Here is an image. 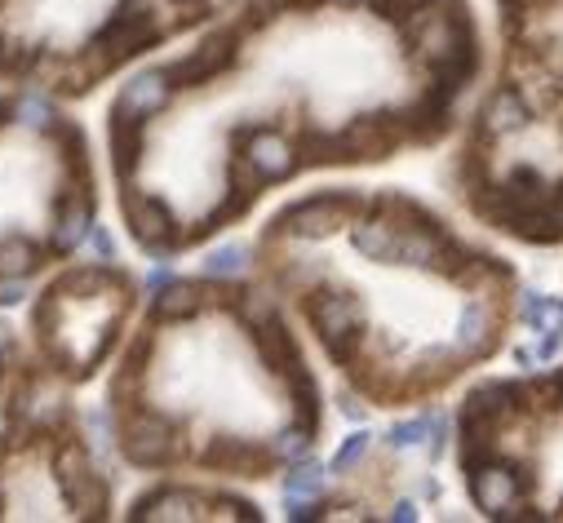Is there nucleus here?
Returning <instances> with one entry per match:
<instances>
[{
  "mask_svg": "<svg viewBox=\"0 0 563 523\" xmlns=\"http://www.w3.org/2000/svg\"><path fill=\"white\" fill-rule=\"evenodd\" d=\"M311 324L320 333V342L329 346L333 360H351L355 346H360L364 306L351 293H320L311 302Z\"/></svg>",
  "mask_w": 563,
  "mask_h": 523,
  "instance_id": "obj_1",
  "label": "nucleus"
},
{
  "mask_svg": "<svg viewBox=\"0 0 563 523\" xmlns=\"http://www.w3.org/2000/svg\"><path fill=\"white\" fill-rule=\"evenodd\" d=\"M470 497H475V506L484 510V515L506 519L510 510L519 506V497H524V484H519V475L510 466L484 461V466L470 470Z\"/></svg>",
  "mask_w": 563,
  "mask_h": 523,
  "instance_id": "obj_2",
  "label": "nucleus"
},
{
  "mask_svg": "<svg viewBox=\"0 0 563 523\" xmlns=\"http://www.w3.org/2000/svg\"><path fill=\"white\" fill-rule=\"evenodd\" d=\"M125 453L133 466H165V461H173L178 448H173L169 422H160V417H151V413H138L125 426Z\"/></svg>",
  "mask_w": 563,
  "mask_h": 523,
  "instance_id": "obj_3",
  "label": "nucleus"
},
{
  "mask_svg": "<svg viewBox=\"0 0 563 523\" xmlns=\"http://www.w3.org/2000/svg\"><path fill=\"white\" fill-rule=\"evenodd\" d=\"M351 196H315V200H302L293 204L289 213L280 218V227L289 235H329L333 227H342L346 222V209H351Z\"/></svg>",
  "mask_w": 563,
  "mask_h": 523,
  "instance_id": "obj_4",
  "label": "nucleus"
},
{
  "mask_svg": "<svg viewBox=\"0 0 563 523\" xmlns=\"http://www.w3.org/2000/svg\"><path fill=\"white\" fill-rule=\"evenodd\" d=\"M244 156L258 164V173H262L266 182H280V178H289V173L298 169L293 147L275 129H253L249 138H244Z\"/></svg>",
  "mask_w": 563,
  "mask_h": 523,
  "instance_id": "obj_5",
  "label": "nucleus"
},
{
  "mask_svg": "<svg viewBox=\"0 0 563 523\" xmlns=\"http://www.w3.org/2000/svg\"><path fill=\"white\" fill-rule=\"evenodd\" d=\"M169 85H173V80L165 76V71H142V76H133L129 85H125V94H120V102H116V111L125 120L151 116V111H160L173 98Z\"/></svg>",
  "mask_w": 563,
  "mask_h": 523,
  "instance_id": "obj_6",
  "label": "nucleus"
},
{
  "mask_svg": "<svg viewBox=\"0 0 563 523\" xmlns=\"http://www.w3.org/2000/svg\"><path fill=\"white\" fill-rule=\"evenodd\" d=\"M125 218H129V227L133 235H138V244L142 249H151V253H160L165 249V240H169V209L160 200H147V196H125Z\"/></svg>",
  "mask_w": 563,
  "mask_h": 523,
  "instance_id": "obj_7",
  "label": "nucleus"
},
{
  "mask_svg": "<svg viewBox=\"0 0 563 523\" xmlns=\"http://www.w3.org/2000/svg\"><path fill=\"white\" fill-rule=\"evenodd\" d=\"M227 63H231V36H213V40H204L191 58L173 63L165 76L173 80V85H200V80H209L213 71H222Z\"/></svg>",
  "mask_w": 563,
  "mask_h": 523,
  "instance_id": "obj_8",
  "label": "nucleus"
},
{
  "mask_svg": "<svg viewBox=\"0 0 563 523\" xmlns=\"http://www.w3.org/2000/svg\"><path fill=\"white\" fill-rule=\"evenodd\" d=\"M488 346H493V315H488L484 302H470L462 311V320H457V333H453V351L457 355H484Z\"/></svg>",
  "mask_w": 563,
  "mask_h": 523,
  "instance_id": "obj_9",
  "label": "nucleus"
},
{
  "mask_svg": "<svg viewBox=\"0 0 563 523\" xmlns=\"http://www.w3.org/2000/svg\"><path fill=\"white\" fill-rule=\"evenodd\" d=\"M399 235H404V227H395V222L368 218L355 227V249L373 262H399Z\"/></svg>",
  "mask_w": 563,
  "mask_h": 523,
  "instance_id": "obj_10",
  "label": "nucleus"
},
{
  "mask_svg": "<svg viewBox=\"0 0 563 523\" xmlns=\"http://www.w3.org/2000/svg\"><path fill=\"white\" fill-rule=\"evenodd\" d=\"M528 125V102L519 98V89H497L484 107V129L488 133H519Z\"/></svg>",
  "mask_w": 563,
  "mask_h": 523,
  "instance_id": "obj_11",
  "label": "nucleus"
},
{
  "mask_svg": "<svg viewBox=\"0 0 563 523\" xmlns=\"http://www.w3.org/2000/svg\"><path fill=\"white\" fill-rule=\"evenodd\" d=\"M89 227H94V209H89V200H67L63 213H58L54 222V253H71L80 240H89Z\"/></svg>",
  "mask_w": 563,
  "mask_h": 523,
  "instance_id": "obj_12",
  "label": "nucleus"
},
{
  "mask_svg": "<svg viewBox=\"0 0 563 523\" xmlns=\"http://www.w3.org/2000/svg\"><path fill=\"white\" fill-rule=\"evenodd\" d=\"M519 315H524V324H532L537 333H563V302H555V297H546V293H524Z\"/></svg>",
  "mask_w": 563,
  "mask_h": 523,
  "instance_id": "obj_13",
  "label": "nucleus"
},
{
  "mask_svg": "<svg viewBox=\"0 0 563 523\" xmlns=\"http://www.w3.org/2000/svg\"><path fill=\"white\" fill-rule=\"evenodd\" d=\"M191 506H196V501H191L187 492H151V497L138 501L133 519H187Z\"/></svg>",
  "mask_w": 563,
  "mask_h": 523,
  "instance_id": "obj_14",
  "label": "nucleus"
},
{
  "mask_svg": "<svg viewBox=\"0 0 563 523\" xmlns=\"http://www.w3.org/2000/svg\"><path fill=\"white\" fill-rule=\"evenodd\" d=\"M244 271H249V249L244 244H222V249H213L204 258V275L209 280H240Z\"/></svg>",
  "mask_w": 563,
  "mask_h": 523,
  "instance_id": "obj_15",
  "label": "nucleus"
},
{
  "mask_svg": "<svg viewBox=\"0 0 563 523\" xmlns=\"http://www.w3.org/2000/svg\"><path fill=\"white\" fill-rule=\"evenodd\" d=\"M324 492V470L315 461H298L284 475V501H315Z\"/></svg>",
  "mask_w": 563,
  "mask_h": 523,
  "instance_id": "obj_16",
  "label": "nucleus"
},
{
  "mask_svg": "<svg viewBox=\"0 0 563 523\" xmlns=\"http://www.w3.org/2000/svg\"><path fill=\"white\" fill-rule=\"evenodd\" d=\"M200 306V289L196 284H182L173 280L169 289L156 293V315H165V320H178V315H191Z\"/></svg>",
  "mask_w": 563,
  "mask_h": 523,
  "instance_id": "obj_17",
  "label": "nucleus"
},
{
  "mask_svg": "<svg viewBox=\"0 0 563 523\" xmlns=\"http://www.w3.org/2000/svg\"><path fill=\"white\" fill-rule=\"evenodd\" d=\"M14 120L27 129H49L54 125V107H49L45 94H32V89H27V94L14 98Z\"/></svg>",
  "mask_w": 563,
  "mask_h": 523,
  "instance_id": "obj_18",
  "label": "nucleus"
},
{
  "mask_svg": "<svg viewBox=\"0 0 563 523\" xmlns=\"http://www.w3.org/2000/svg\"><path fill=\"white\" fill-rule=\"evenodd\" d=\"M36 271V253H32V244L27 240H5L0 244V275H14V280H23V275H32Z\"/></svg>",
  "mask_w": 563,
  "mask_h": 523,
  "instance_id": "obj_19",
  "label": "nucleus"
},
{
  "mask_svg": "<svg viewBox=\"0 0 563 523\" xmlns=\"http://www.w3.org/2000/svg\"><path fill=\"white\" fill-rule=\"evenodd\" d=\"M426 435H431V413L408 417V422H395L391 430H386V444H391V448H417Z\"/></svg>",
  "mask_w": 563,
  "mask_h": 523,
  "instance_id": "obj_20",
  "label": "nucleus"
},
{
  "mask_svg": "<svg viewBox=\"0 0 563 523\" xmlns=\"http://www.w3.org/2000/svg\"><path fill=\"white\" fill-rule=\"evenodd\" d=\"M306 453H311V426H306V430H284V435L275 439V457L302 461Z\"/></svg>",
  "mask_w": 563,
  "mask_h": 523,
  "instance_id": "obj_21",
  "label": "nucleus"
},
{
  "mask_svg": "<svg viewBox=\"0 0 563 523\" xmlns=\"http://www.w3.org/2000/svg\"><path fill=\"white\" fill-rule=\"evenodd\" d=\"M368 444H373V439H368L364 430H360V435H351L342 448H337L333 470H351V466H360V461H364V453H368Z\"/></svg>",
  "mask_w": 563,
  "mask_h": 523,
  "instance_id": "obj_22",
  "label": "nucleus"
},
{
  "mask_svg": "<svg viewBox=\"0 0 563 523\" xmlns=\"http://www.w3.org/2000/svg\"><path fill=\"white\" fill-rule=\"evenodd\" d=\"M244 320H253V324L275 320V302L266 293H249V297H244Z\"/></svg>",
  "mask_w": 563,
  "mask_h": 523,
  "instance_id": "obj_23",
  "label": "nucleus"
},
{
  "mask_svg": "<svg viewBox=\"0 0 563 523\" xmlns=\"http://www.w3.org/2000/svg\"><path fill=\"white\" fill-rule=\"evenodd\" d=\"M89 249L98 253V262H116V240H111V231L107 227H89Z\"/></svg>",
  "mask_w": 563,
  "mask_h": 523,
  "instance_id": "obj_24",
  "label": "nucleus"
},
{
  "mask_svg": "<svg viewBox=\"0 0 563 523\" xmlns=\"http://www.w3.org/2000/svg\"><path fill=\"white\" fill-rule=\"evenodd\" d=\"M431 461H439L444 457V439H448V417L444 413H431Z\"/></svg>",
  "mask_w": 563,
  "mask_h": 523,
  "instance_id": "obj_25",
  "label": "nucleus"
},
{
  "mask_svg": "<svg viewBox=\"0 0 563 523\" xmlns=\"http://www.w3.org/2000/svg\"><path fill=\"white\" fill-rule=\"evenodd\" d=\"M169 284H173V266H169V262H160V266H151V275H147V293H151V297H156L160 289H169Z\"/></svg>",
  "mask_w": 563,
  "mask_h": 523,
  "instance_id": "obj_26",
  "label": "nucleus"
},
{
  "mask_svg": "<svg viewBox=\"0 0 563 523\" xmlns=\"http://www.w3.org/2000/svg\"><path fill=\"white\" fill-rule=\"evenodd\" d=\"M23 297H27V289L14 280V275H9V280L0 284V306H18V302H23Z\"/></svg>",
  "mask_w": 563,
  "mask_h": 523,
  "instance_id": "obj_27",
  "label": "nucleus"
},
{
  "mask_svg": "<svg viewBox=\"0 0 563 523\" xmlns=\"http://www.w3.org/2000/svg\"><path fill=\"white\" fill-rule=\"evenodd\" d=\"M391 519H399V523H408V519H417V506H413V501H395V510H391Z\"/></svg>",
  "mask_w": 563,
  "mask_h": 523,
  "instance_id": "obj_28",
  "label": "nucleus"
},
{
  "mask_svg": "<svg viewBox=\"0 0 563 523\" xmlns=\"http://www.w3.org/2000/svg\"><path fill=\"white\" fill-rule=\"evenodd\" d=\"M342 413H346V417H351V422H364V408H360V404H355V399H342Z\"/></svg>",
  "mask_w": 563,
  "mask_h": 523,
  "instance_id": "obj_29",
  "label": "nucleus"
},
{
  "mask_svg": "<svg viewBox=\"0 0 563 523\" xmlns=\"http://www.w3.org/2000/svg\"><path fill=\"white\" fill-rule=\"evenodd\" d=\"M5 116H14V102H9V98H0V120H5Z\"/></svg>",
  "mask_w": 563,
  "mask_h": 523,
  "instance_id": "obj_30",
  "label": "nucleus"
},
{
  "mask_svg": "<svg viewBox=\"0 0 563 523\" xmlns=\"http://www.w3.org/2000/svg\"><path fill=\"white\" fill-rule=\"evenodd\" d=\"M0 351H9V328L0 324Z\"/></svg>",
  "mask_w": 563,
  "mask_h": 523,
  "instance_id": "obj_31",
  "label": "nucleus"
},
{
  "mask_svg": "<svg viewBox=\"0 0 563 523\" xmlns=\"http://www.w3.org/2000/svg\"><path fill=\"white\" fill-rule=\"evenodd\" d=\"M204 5H227V0H204Z\"/></svg>",
  "mask_w": 563,
  "mask_h": 523,
  "instance_id": "obj_32",
  "label": "nucleus"
},
{
  "mask_svg": "<svg viewBox=\"0 0 563 523\" xmlns=\"http://www.w3.org/2000/svg\"><path fill=\"white\" fill-rule=\"evenodd\" d=\"M342 5H360V0H342Z\"/></svg>",
  "mask_w": 563,
  "mask_h": 523,
  "instance_id": "obj_33",
  "label": "nucleus"
}]
</instances>
